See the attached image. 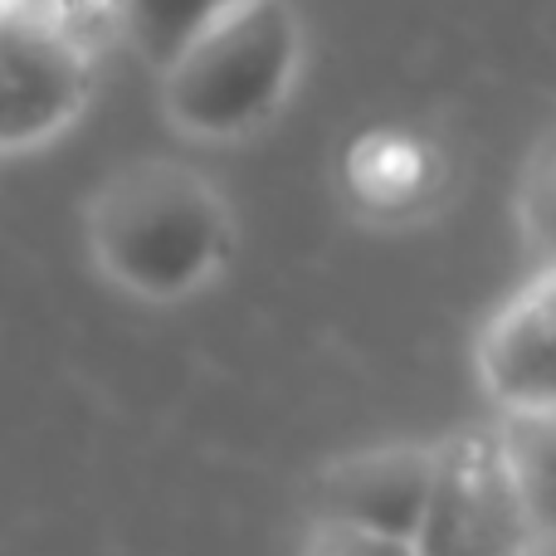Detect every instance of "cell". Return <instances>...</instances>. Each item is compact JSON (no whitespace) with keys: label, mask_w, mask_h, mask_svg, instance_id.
<instances>
[{"label":"cell","mask_w":556,"mask_h":556,"mask_svg":"<svg viewBox=\"0 0 556 556\" xmlns=\"http://www.w3.org/2000/svg\"><path fill=\"white\" fill-rule=\"evenodd\" d=\"M532 556H556V518L538 522V552H532Z\"/></svg>","instance_id":"cell-11"},{"label":"cell","mask_w":556,"mask_h":556,"mask_svg":"<svg viewBox=\"0 0 556 556\" xmlns=\"http://www.w3.org/2000/svg\"><path fill=\"white\" fill-rule=\"evenodd\" d=\"M479 376L503 415L556 410V264L522 283L483 327Z\"/></svg>","instance_id":"cell-6"},{"label":"cell","mask_w":556,"mask_h":556,"mask_svg":"<svg viewBox=\"0 0 556 556\" xmlns=\"http://www.w3.org/2000/svg\"><path fill=\"white\" fill-rule=\"evenodd\" d=\"M503 434L513 444V459L522 469L528 483V498L538 522L556 518V410H538V415H508Z\"/></svg>","instance_id":"cell-8"},{"label":"cell","mask_w":556,"mask_h":556,"mask_svg":"<svg viewBox=\"0 0 556 556\" xmlns=\"http://www.w3.org/2000/svg\"><path fill=\"white\" fill-rule=\"evenodd\" d=\"M434 469H440V444H381L346 454L317 479L313 513L410 542L430 503Z\"/></svg>","instance_id":"cell-5"},{"label":"cell","mask_w":556,"mask_h":556,"mask_svg":"<svg viewBox=\"0 0 556 556\" xmlns=\"http://www.w3.org/2000/svg\"><path fill=\"white\" fill-rule=\"evenodd\" d=\"M303 556H415V547L405 538H386V532L371 528L317 518V528L303 542Z\"/></svg>","instance_id":"cell-10"},{"label":"cell","mask_w":556,"mask_h":556,"mask_svg":"<svg viewBox=\"0 0 556 556\" xmlns=\"http://www.w3.org/2000/svg\"><path fill=\"white\" fill-rule=\"evenodd\" d=\"M298 68V20L283 0H230L195 45L162 68V103L181 132L225 142L283 103Z\"/></svg>","instance_id":"cell-2"},{"label":"cell","mask_w":556,"mask_h":556,"mask_svg":"<svg viewBox=\"0 0 556 556\" xmlns=\"http://www.w3.org/2000/svg\"><path fill=\"white\" fill-rule=\"evenodd\" d=\"M93 59L74 0H0V156L45 147L84 113Z\"/></svg>","instance_id":"cell-4"},{"label":"cell","mask_w":556,"mask_h":556,"mask_svg":"<svg viewBox=\"0 0 556 556\" xmlns=\"http://www.w3.org/2000/svg\"><path fill=\"white\" fill-rule=\"evenodd\" d=\"M518 220L522 235L538 254H547V264H556V132L538 147L528 176L518 191Z\"/></svg>","instance_id":"cell-9"},{"label":"cell","mask_w":556,"mask_h":556,"mask_svg":"<svg viewBox=\"0 0 556 556\" xmlns=\"http://www.w3.org/2000/svg\"><path fill=\"white\" fill-rule=\"evenodd\" d=\"M415 556H532L538 513L508 434L459 430L440 440V469L425 503Z\"/></svg>","instance_id":"cell-3"},{"label":"cell","mask_w":556,"mask_h":556,"mask_svg":"<svg viewBox=\"0 0 556 556\" xmlns=\"http://www.w3.org/2000/svg\"><path fill=\"white\" fill-rule=\"evenodd\" d=\"M230 0H113L117 25L156 68H172Z\"/></svg>","instance_id":"cell-7"},{"label":"cell","mask_w":556,"mask_h":556,"mask_svg":"<svg viewBox=\"0 0 556 556\" xmlns=\"http://www.w3.org/2000/svg\"><path fill=\"white\" fill-rule=\"evenodd\" d=\"M88 250L117 288L181 298L220 269L230 211L201 172L166 156L127 162L88 201Z\"/></svg>","instance_id":"cell-1"}]
</instances>
